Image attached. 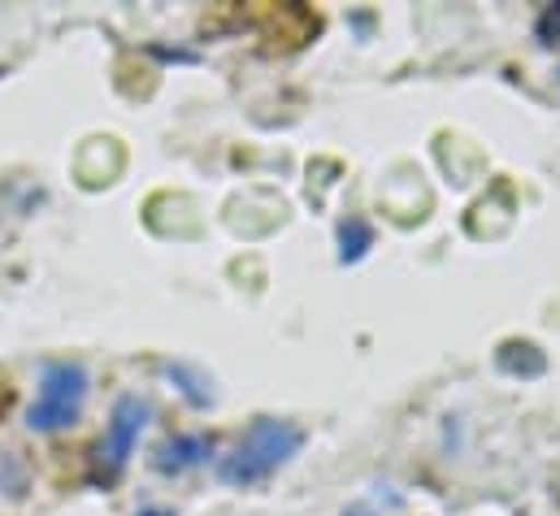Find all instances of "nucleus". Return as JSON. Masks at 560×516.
I'll use <instances>...</instances> for the list:
<instances>
[{
    "mask_svg": "<svg viewBox=\"0 0 560 516\" xmlns=\"http://www.w3.org/2000/svg\"><path fill=\"white\" fill-rule=\"evenodd\" d=\"M304 447V430L295 421H279V417H261L231 456L218 460V478L226 486H257L270 473H279L282 465Z\"/></svg>",
    "mask_w": 560,
    "mask_h": 516,
    "instance_id": "nucleus-1",
    "label": "nucleus"
},
{
    "mask_svg": "<svg viewBox=\"0 0 560 516\" xmlns=\"http://www.w3.org/2000/svg\"><path fill=\"white\" fill-rule=\"evenodd\" d=\"M88 399V374L74 361H52L44 365L39 378V395L31 403V430H66L79 421Z\"/></svg>",
    "mask_w": 560,
    "mask_h": 516,
    "instance_id": "nucleus-2",
    "label": "nucleus"
},
{
    "mask_svg": "<svg viewBox=\"0 0 560 516\" xmlns=\"http://www.w3.org/2000/svg\"><path fill=\"white\" fill-rule=\"evenodd\" d=\"M148 421V403L140 395H122L114 403V417H109V430H105V443H101V456H96V482H118V473L127 469L136 443H140V430Z\"/></svg>",
    "mask_w": 560,
    "mask_h": 516,
    "instance_id": "nucleus-3",
    "label": "nucleus"
},
{
    "mask_svg": "<svg viewBox=\"0 0 560 516\" xmlns=\"http://www.w3.org/2000/svg\"><path fill=\"white\" fill-rule=\"evenodd\" d=\"M209 452H213V443H209L205 434H183V438H170V443L156 452V469H161V473H183V469H196Z\"/></svg>",
    "mask_w": 560,
    "mask_h": 516,
    "instance_id": "nucleus-4",
    "label": "nucleus"
},
{
    "mask_svg": "<svg viewBox=\"0 0 560 516\" xmlns=\"http://www.w3.org/2000/svg\"><path fill=\"white\" fill-rule=\"evenodd\" d=\"M374 244V231L361 222V218H348L339 226V260H361Z\"/></svg>",
    "mask_w": 560,
    "mask_h": 516,
    "instance_id": "nucleus-5",
    "label": "nucleus"
},
{
    "mask_svg": "<svg viewBox=\"0 0 560 516\" xmlns=\"http://www.w3.org/2000/svg\"><path fill=\"white\" fill-rule=\"evenodd\" d=\"M535 35H539V44L557 48V44H560V4H548V9L539 13V22H535Z\"/></svg>",
    "mask_w": 560,
    "mask_h": 516,
    "instance_id": "nucleus-6",
    "label": "nucleus"
},
{
    "mask_svg": "<svg viewBox=\"0 0 560 516\" xmlns=\"http://www.w3.org/2000/svg\"><path fill=\"white\" fill-rule=\"evenodd\" d=\"M348 516H370V513H361V508H357V513H348Z\"/></svg>",
    "mask_w": 560,
    "mask_h": 516,
    "instance_id": "nucleus-7",
    "label": "nucleus"
},
{
    "mask_svg": "<svg viewBox=\"0 0 560 516\" xmlns=\"http://www.w3.org/2000/svg\"><path fill=\"white\" fill-rule=\"evenodd\" d=\"M148 516H165V513H148Z\"/></svg>",
    "mask_w": 560,
    "mask_h": 516,
    "instance_id": "nucleus-8",
    "label": "nucleus"
}]
</instances>
